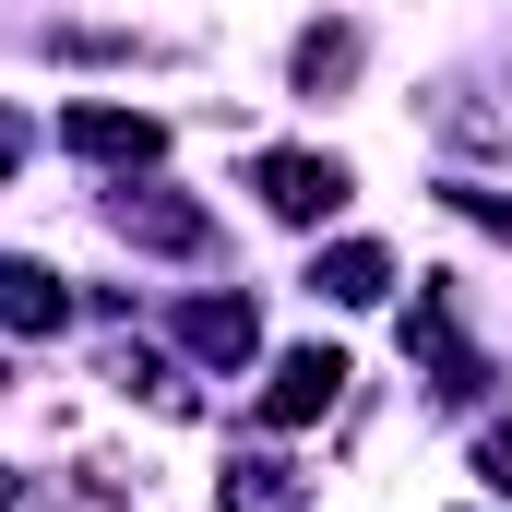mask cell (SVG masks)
<instances>
[{"instance_id":"8fae6325","label":"cell","mask_w":512,"mask_h":512,"mask_svg":"<svg viewBox=\"0 0 512 512\" xmlns=\"http://www.w3.org/2000/svg\"><path fill=\"white\" fill-rule=\"evenodd\" d=\"M48 60H167V36H131V24H48Z\"/></svg>"},{"instance_id":"7c38bea8","label":"cell","mask_w":512,"mask_h":512,"mask_svg":"<svg viewBox=\"0 0 512 512\" xmlns=\"http://www.w3.org/2000/svg\"><path fill=\"white\" fill-rule=\"evenodd\" d=\"M429 120L453 131V143H512L501 108H477V84H429Z\"/></svg>"},{"instance_id":"3957f363","label":"cell","mask_w":512,"mask_h":512,"mask_svg":"<svg viewBox=\"0 0 512 512\" xmlns=\"http://www.w3.org/2000/svg\"><path fill=\"white\" fill-rule=\"evenodd\" d=\"M251 191H262V215H274V227H322V215H346V191H358V179H346V155L274 143V155L251 167Z\"/></svg>"},{"instance_id":"8992f818","label":"cell","mask_w":512,"mask_h":512,"mask_svg":"<svg viewBox=\"0 0 512 512\" xmlns=\"http://www.w3.org/2000/svg\"><path fill=\"white\" fill-rule=\"evenodd\" d=\"M179 346L203 358V370H251V346H262V310L227 286V298H179Z\"/></svg>"},{"instance_id":"277c9868","label":"cell","mask_w":512,"mask_h":512,"mask_svg":"<svg viewBox=\"0 0 512 512\" xmlns=\"http://www.w3.org/2000/svg\"><path fill=\"white\" fill-rule=\"evenodd\" d=\"M60 143H72L84 167H120V179H143V167L167 155V120H155V108H108V96H84V108H60Z\"/></svg>"},{"instance_id":"5bb4252c","label":"cell","mask_w":512,"mask_h":512,"mask_svg":"<svg viewBox=\"0 0 512 512\" xmlns=\"http://www.w3.org/2000/svg\"><path fill=\"white\" fill-rule=\"evenodd\" d=\"M477 477L512 501V417H489V429H477Z\"/></svg>"},{"instance_id":"5b68a950","label":"cell","mask_w":512,"mask_h":512,"mask_svg":"<svg viewBox=\"0 0 512 512\" xmlns=\"http://www.w3.org/2000/svg\"><path fill=\"white\" fill-rule=\"evenodd\" d=\"M346 382H358V370H346L334 346H286V358H274V382H262V429H310V417H334Z\"/></svg>"},{"instance_id":"9c48e42d","label":"cell","mask_w":512,"mask_h":512,"mask_svg":"<svg viewBox=\"0 0 512 512\" xmlns=\"http://www.w3.org/2000/svg\"><path fill=\"white\" fill-rule=\"evenodd\" d=\"M108 382H120V393H143L155 417H203V382H191L167 346H108Z\"/></svg>"},{"instance_id":"6da1fadb","label":"cell","mask_w":512,"mask_h":512,"mask_svg":"<svg viewBox=\"0 0 512 512\" xmlns=\"http://www.w3.org/2000/svg\"><path fill=\"white\" fill-rule=\"evenodd\" d=\"M108 227H120L131 251H155V262H203V251H215V215H203L179 179H155V167L108 191Z\"/></svg>"},{"instance_id":"30bf717a","label":"cell","mask_w":512,"mask_h":512,"mask_svg":"<svg viewBox=\"0 0 512 512\" xmlns=\"http://www.w3.org/2000/svg\"><path fill=\"white\" fill-rule=\"evenodd\" d=\"M286 84H298L310 108H322V96H346V84H358V24H346V12H334V24H310V36L286 48Z\"/></svg>"},{"instance_id":"52a82bcc","label":"cell","mask_w":512,"mask_h":512,"mask_svg":"<svg viewBox=\"0 0 512 512\" xmlns=\"http://www.w3.org/2000/svg\"><path fill=\"white\" fill-rule=\"evenodd\" d=\"M60 322H72V286H60V274H48V262H24V251H0V334H36V346H48V334H60Z\"/></svg>"},{"instance_id":"ba28073f","label":"cell","mask_w":512,"mask_h":512,"mask_svg":"<svg viewBox=\"0 0 512 512\" xmlns=\"http://www.w3.org/2000/svg\"><path fill=\"white\" fill-rule=\"evenodd\" d=\"M310 298H334V310H382V298H393V251H382V239H334V251L310 262Z\"/></svg>"},{"instance_id":"4fadbf2b","label":"cell","mask_w":512,"mask_h":512,"mask_svg":"<svg viewBox=\"0 0 512 512\" xmlns=\"http://www.w3.org/2000/svg\"><path fill=\"white\" fill-rule=\"evenodd\" d=\"M441 203H453L465 227H489V239H512V191H477V179H441Z\"/></svg>"},{"instance_id":"9a60e30c","label":"cell","mask_w":512,"mask_h":512,"mask_svg":"<svg viewBox=\"0 0 512 512\" xmlns=\"http://www.w3.org/2000/svg\"><path fill=\"white\" fill-rule=\"evenodd\" d=\"M24 155H36V120H24V108H0V179H12Z\"/></svg>"},{"instance_id":"2e32d148","label":"cell","mask_w":512,"mask_h":512,"mask_svg":"<svg viewBox=\"0 0 512 512\" xmlns=\"http://www.w3.org/2000/svg\"><path fill=\"white\" fill-rule=\"evenodd\" d=\"M12 501H24V489H12V465H0V512H12Z\"/></svg>"},{"instance_id":"7a4b0ae2","label":"cell","mask_w":512,"mask_h":512,"mask_svg":"<svg viewBox=\"0 0 512 512\" xmlns=\"http://www.w3.org/2000/svg\"><path fill=\"white\" fill-rule=\"evenodd\" d=\"M405 358L429 370V393H441V405H477V393H489V358H477V346H465V322H453V274H417Z\"/></svg>"}]
</instances>
